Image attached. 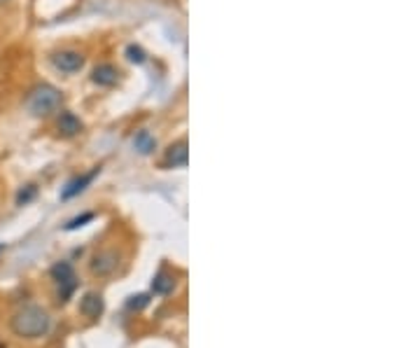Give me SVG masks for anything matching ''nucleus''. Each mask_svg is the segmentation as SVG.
I'll use <instances>...</instances> for the list:
<instances>
[{"label": "nucleus", "instance_id": "nucleus-16", "mask_svg": "<svg viewBox=\"0 0 420 348\" xmlns=\"http://www.w3.org/2000/svg\"><path fill=\"white\" fill-rule=\"evenodd\" d=\"M91 220H94V213H84V215L75 218V220H70V222L66 225V232H75V229H80V227H84L87 222H91Z\"/></svg>", "mask_w": 420, "mask_h": 348}, {"label": "nucleus", "instance_id": "nucleus-12", "mask_svg": "<svg viewBox=\"0 0 420 348\" xmlns=\"http://www.w3.org/2000/svg\"><path fill=\"white\" fill-rule=\"evenodd\" d=\"M173 290H175V279L168 272H159L154 276V281H152V293L154 295L163 297V295H170Z\"/></svg>", "mask_w": 420, "mask_h": 348}, {"label": "nucleus", "instance_id": "nucleus-7", "mask_svg": "<svg viewBox=\"0 0 420 348\" xmlns=\"http://www.w3.org/2000/svg\"><path fill=\"white\" fill-rule=\"evenodd\" d=\"M91 82L98 84V87H115L119 82V70L112 66V63H101V66L94 68V73H91Z\"/></svg>", "mask_w": 420, "mask_h": 348}, {"label": "nucleus", "instance_id": "nucleus-11", "mask_svg": "<svg viewBox=\"0 0 420 348\" xmlns=\"http://www.w3.org/2000/svg\"><path fill=\"white\" fill-rule=\"evenodd\" d=\"M133 150L140 154H152L156 150V138L147 129L136 131V136H133Z\"/></svg>", "mask_w": 420, "mask_h": 348}, {"label": "nucleus", "instance_id": "nucleus-10", "mask_svg": "<svg viewBox=\"0 0 420 348\" xmlns=\"http://www.w3.org/2000/svg\"><path fill=\"white\" fill-rule=\"evenodd\" d=\"M56 129H59L61 136L73 138L77 133H82V122H80V117L73 115V112H61L59 122H56Z\"/></svg>", "mask_w": 420, "mask_h": 348}, {"label": "nucleus", "instance_id": "nucleus-18", "mask_svg": "<svg viewBox=\"0 0 420 348\" xmlns=\"http://www.w3.org/2000/svg\"><path fill=\"white\" fill-rule=\"evenodd\" d=\"M0 3H5V0H0Z\"/></svg>", "mask_w": 420, "mask_h": 348}, {"label": "nucleus", "instance_id": "nucleus-15", "mask_svg": "<svg viewBox=\"0 0 420 348\" xmlns=\"http://www.w3.org/2000/svg\"><path fill=\"white\" fill-rule=\"evenodd\" d=\"M126 56H129L131 63H145V59H147V54L142 52V47H138V45L126 47Z\"/></svg>", "mask_w": 420, "mask_h": 348}, {"label": "nucleus", "instance_id": "nucleus-9", "mask_svg": "<svg viewBox=\"0 0 420 348\" xmlns=\"http://www.w3.org/2000/svg\"><path fill=\"white\" fill-rule=\"evenodd\" d=\"M117 269V253L112 250H105V253H98L94 260H91V272L96 276H108Z\"/></svg>", "mask_w": 420, "mask_h": 348}, {"label": "nucleus", "instance_id": "nucleus-6", "mask_svg": "<svg viewBox=\"0 0 420 348\" xmlns=\"http://www.w3.org/2000/svg\"><path fill=\"white\" fill-rule=\"evenodd\" d=\"M189 161V152H187V140H177L166 150V157H163V164L168 168H184Z\"/></svg>", "mask_w": 420, "mask_h": 348}, {"label": "nucleus", "instance_id": "nucleus-13", "mask_svg": "<svg viewBox=\"0 0 420 348\" xmlns=\"http://www.w3.org/2000/svg\"><path fill=\"white\" fill-rule=\"evenodd\" d=\"M35 194H38V187H35V185H26V187H21L19 194H17V206H26Z\"/></svg>", "mask_w": 420, "mask_h": 348}, {"label": "nucleus", "instance_id": "nucleus-2", "mask_svg": "<svg viewBox=\"0 0 420 348\" xmlns=\"http://www.w3.org/2000/svg\"><path fill=\"white\" fill-rule=\"evenodd\" d=\"M61 108V91L52 84H38L28 91L26 96V110L33 117H47Z\"/></svg>", "mask_w": 420, "mask_h": 348}, {"label": "nucleus", "instance_id": "nucleus-17", "mask_svg": "<svg viewBox=\"0 0 420 348\" xmlns=\"http://www.w3.org/2000/svg\"><path fill=\"white\" fill-rule=\"evenodd\" d=\"M5 250H7V246H5V243H0V255H3Z\"/></svg>", "mask_w": 420, "mask_h": 348}, {"label": "nucleus", "instance_id": "nucleus-1", "mask_svg": "<svg viewBox=\"0 0 420 348\" xmlns=\"http://www.w3.org/2000/svg\"><path fill=\"white\" fill-rule=\"evenodd\" d=\"M10 328L19 339H42L52 330V316L38 304H26L12 316Z\"/></svg>", "mask_w": 420, "mask_h": 348}, {"label": "nucleus", "instance_id": "nucleus-8", "mask_svg": "<svg viewBox=\"0 0 420 348\" xmlns=\"http://www.w3.org/2000/svg\"><path fill=\"white\" fill-rule=\"evenodd\" d=\"M103 311H105V302H103V297L98 295V293H87L82 297V302H80V314L84 316V318H101L103 316Z\"/></svg>", "mask_w": 420, "mask_h": 348}, {"label": "nucleus", "instance_id": "nucleus-3", "mask_svg": "<svg viewBox=\"0 0 420 348\" xmlns=\"http://www.w3.org/2000/svg\"><path fill=\"white\" fill-rule=\"evenodd\" d=\"M49 276H52L54 286H56V302L59 304H66L70 297L75 295L77 286H80V281H77V274L70 262H56V265L49 269Z\"/></svg>", "mask_w": 420, "mask_h": 348}, {"label": "nucleus", "instance_id": "nucleus-4", "mask_svg": "<svg viewBox=\"0 0 420 348\" xmlns=\"http://www.w3.org/2000/svg\"><path fill=\"white\" fill-rule=\"evenodd\" d=\"M52 63L56 70L66 75H73V73H80L82 66H84V56L77 52V49H61L52 56Z\"/></svg>", "mask_w": 420, "mask_h": 348}, {"label": "nucleus", "instance_id": "nucleus-14", "mask_svg": "<svg viewBox=\"0 0 420 348\" xmlns=\"http://www.w3.org/2000/svg\"><path fill=\"white\" fill-rule=\"evenodd\" d=\"M147 304H149V295H133V297H129V302H126V309L140 311V309H145Z\"/></svg>", "mask_w": 420, "mask_h": 348}, {"label": "nucleus", "instance_id": "nucleus-5", "mask_svg": "<svg viewBox=\"0 0 420 348\" xmlns=\"http://www.w3.org/2000/svg\"><path fill=\"white\" fill-rule=\"evenodd\" d=\"M98 173H101V166H94L91 171H87V173H82V175H77V178H73L66 187H63V192H61V199L63 201H70V199H75V196H80L84 189L89 187L91 182L96 180L98 178Z\"/></svg>", "mask_w": 420, "mask_h": 348}]
</instances>
